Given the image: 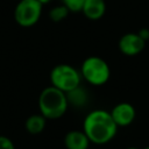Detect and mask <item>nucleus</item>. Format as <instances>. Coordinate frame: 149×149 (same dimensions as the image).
Instances as JSON below:
<instances>
[{"instance_id":"1a4fd4ad","label":"nucleus","mask_w":149,"mask_h":149,"mask_svg":"<svg viewBox=\"0 0 149 149\" xmlns=\"http://www.w3.org/2000/svg\"><path fill=\"white\" fill-rule=\"evenodd\" d=\"M81 12L90 20H99L106 12L105 0H85Z\"/></svg>"},{"instance_id":"7ed1b4c3","label":"nucleus","mask_w":149,"mask_h":149,"mask_svg":"<svg viewBox=\"0 0 149 149\" xmlns=\"http://www.w3.org/2000/svg\"><path fill=\"white\" fill-rule=\"evenodd\" d=\"M80 74L88 84L100 86L109 79L111 70L105 59L98 56H90L84 59L80 68Z\"/></svg>"},{"instance_id":"20e7f679","label":"nucleus","mask_w":149,"mask_h":149,"mask_svg":"<svg viewBox=\"0 0 149 149\" xmlns=\"http://www.w3.org/2000/svg\"><path fill=\"white\" fill-rule=\"evenodd\" d=\"M80 71L69 64H58L50 71L51 85L63 92H69L80 85Z\"/></svg>"},{"instance_id":"4468645a","label":"nucleus","mask_w":149,"mask_h":149,"mask_svg":"<svg viewBox=\"0 0 149 149\" xmlns=\"http://www.w3.org/2000/svg\"><path fill=\"white\" fill-rule=\"evenodd\" d=\"M0 149H15V147L9 137L5 135H0Z\"/></svg>"},{"instance_id":"0eeeda50","label":"nucleus","mask_w":149,"mask_h":149,"mask_svg":"<svg viewBox=\"0 0 149 149\" xmlns=\"http://www.w3.org/2000/svg\"><path fill=\"white\" fill-rule=\"evenodd\" d=\"M118 127H127L135 120V108L129 102H120L109 112Z\"/></svg>"},{"instance_id":"39448f33","label":"nucleus","mask_w":149,"mask_h":149,"mask_svg":"<svg viewBox=\"0 0 149 149\" xmlns=\"http://www.w3.org/2000/svg\"><path fill=\"white\" fill-rule=\"evenodd\" d=\"M43 5L37 0H20L14 9L15 22L21 27L35 26L42 15Z\"/></svg>"},{"instance_id":"f03ea898","label":"nucleus","mask_w":149,"mask_h":149,"mask_svg":"<svg viewBox=\"0 0 149 149\" xmlns=\"http://www.w3.org/2000/svg\"><path fill=\"white\" fill-rule=\"evenodd\" d=\"M69 107L65 92L55 86H48L42 90L38 97L40 113L48 120L62 118Z\"/></svg>"},{"instance_id":"423d86ee","label":"nucleus","mask_w":149,"mask_h":149,"mask_svg":"<svg viewBox=\"0 0 149 149\" xmlns=\"http://www.w3.org/2000/svg\"><path fill=\"white\" fill-rule=\"evenodd\" d=\"M119 50L126 56L139 55L146 47V41L137 33H127L119 40Z\"/></svg>"},{"instance_id":"dca6fc26","label":"nucleus","mask_w":149,"mask_h":149,"mask_svg":"<svg viewBox=\"0 0 149 149\" xmlns=\"http://www.w3.org/2000/svg\"><path fill=\"white\" fill-rule=\"evenodd\" d=\"M38 2H41L42 5H45V3H48V2H50L51 0H37Z\"/></svg>"},{"instance_id":"2eb2a0df","label":"nucleus","mask_w":149,"mask_h":149,"mask_svg":"<svg viewBox=\"0 0 149 149\" xmlns=\"http://www.w3.org/2000/svg\"><path fill=\"white\" fill-rule=\"evenodd\" d=\"M137 34H139L146 42L149 40V29H148V28H141Z\"/></svg>"},{"instance_id":"f257e3e1","label":"nucleus","mask_w":149,"mask_h":149,"mask_svg":"<svg viewBox=\"0 0 149 149\" xmlns=\"http://www.w3.org/2000/svg\"><path fill=\"white\" fill-rule=\"evenodd\" d=\"M83 132L94 144H105L109 142L118 132L109 112L105 109H94L90 112L83 122Z\"/></svg>"},{"instance_id":"a211bd4d","label":"nucleus","mask_w":149,"mask_h":149,"mask_svg":"<svg viewBox=\"0 0 149 149\" xmlns=\"http://www.w3.org/2000/svg\"><path fill=\"white\" fill-rule=\"evenodd\" d=\"M144 149H149V146H148V147H146V148H144Z\"/></svg>"},{"instance_id":"f3484780","label":"nucleus","mask_w":149,"mask_h":149,"mask_svg":"<svg viewBox=\"0 0 149 149\" xmlns=\"http://www.w3.org/2000/svg\"><path fill=\"white\" fill-rule=\"evenodd\" d=\"M127 149H137V148H135V147H129V148H127Z\"/></svg>"},{"instance_id":"f8f14e48","label":"nucleus","mask_w":149,"mask_h":149,"mask_svg":"<svg viewBox=\"0 0 149 149\" xmlns=\"http://www.w3.org/2000/svg\"><path fill=\"white\" fill-rule=\"evenodd\" d=\"M69 14V9L62 3L59 6L52 7L49 12V17L54 21V22H59L62 20H64Z\"/></svg>"},{"instance_id":"9b49d317","label":"nucleus","mask_w":149,"mask_h":149,"mask_svg":"<svg viewBox=\"0 0 149 149\" xmlns=\"http://www.w3.org/2000/svg\"><path fill=\"white\" fill-rule=\"evenodd\" d=\"M69 105H73L76 107H81L87 102V92L79 85L73 90L65 93Z\"/></svg>"},{"instance_id":"6e6552de","label":"nucleus","mask_w":149,"mask_h":149,"mask_svg":"<svg viewBox=\"0 0 149 149\" xmlns=\"http://www.w3.org/2000/svg\"><path fill=\"white\" fill-rule=\"evenodd\" d=\"M64 146L66 149H88L90 140L83 130H71L64 136Z\"/></svg>"},{"instance_id":"ddd939ff","label":"nucleus","mask_w":149,"mask_h":149,"mask_svg":"<svg viewBox=\"0 0 149 149\" xmlns=\"http://www.w3.org/2000/svg\"><path fill=\"white\" fill-rule=\"evenodd\" d=\"M85 0H62V3L69 9V12H81Z\"/></svg>"},{"instance_id":"9d476101","label":"nucleus","mask_w":149,"mask_h":149,"mask_svg":"<svg viewBox=\"0 0 149 149\" xmlns=\"http://www.w3.org/2000/svg\"><path fill=\"white\" fill-rule=\"evenodd\" d=\"M45 122H47V119L41 113L40 114H33L26 120L24 128L29 134L37 135V134H40L44 130Z\"/></svg>"}]
</instances>
